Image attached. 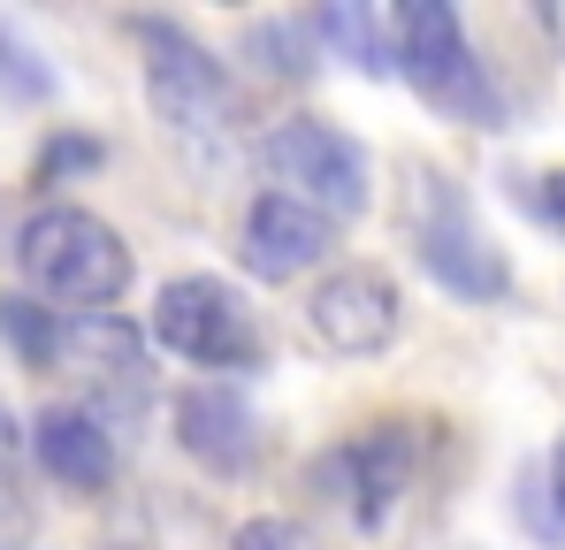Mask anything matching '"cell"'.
<instances>
[{
  "label": "cell",
  "mask_w": 565,
  "mask_h": 550,
  "mask_svg": "<svg viewBox=\"0 0 565 550\" xmlns=\"http://www.w3.org/2000/svg\"><path fill=\"white\" fill-rule=\"evenodd\" d=\"M15 268L39 298L70 306V314H107L130 290V253L122 237L85 214V207H39L15 230Z\"/></svg>",
  "instance_id": "1"
},
{
  "label": "cell",
  "mask_w": 565,
  "mask_h": 550,
  "mask_svg": "<svg viewBox=\"0 0 565 550\" xmlns=\"http://www.w3.org/2000/svg\"><path fill=\"white\" fill-rule=\"evenodd\" d=\"M390 31H397V77L420 92L428 107L459 115L473 130H497V123H504V92L489 85V70L473 62L459 8H444V0H405V8L390 15Z\"/></svg>",
  "instance_id": "2"
},
{
  "label": "cell",
  "mask_w": 565,
  "mask_h": 550,
  "mask_svg": "<svg viewBox=\"0 0 565 550\" xmlns=\"http://www.w3.org/2000/svg\"><path fill=\"white\" fill-rule=\"evenodd\" d=\"M130 39H138V54H146V99H153V115H161L177 138H214V130H230L237 85H230V70L191 39L184 23L138 15Z\"/></svg>",
  "instance_id": "3"
},
{
  "label": "cell",
  "mask_w": 565,
  "mask_h": 550,
  "mask_svg": "<svg viewBox=\"0 0 565 550\" xmlns=\"http://www.w3.org/2000/svg\"><path fill=\"white\" fill-rule=\"evenodd\" d=\"M260 169H268L290 199L321 207L329 222H352V214L367 207V183H375L367 146H360L352 130H337V123H313V115H290V123H276V130L260 138Z\"/></svg>",
  "instance_id": "4"
},
{
  "label": "cell",
  "mask_w": 565,
  "mask_h": 550,
  "mask_svg": "<svg viewBox=\"0 0 565 550\" xmlns=\"http://www.w3.org/2000/svg\"><path fill=\"white\" fill-rule=\"evenodd\" d=\"M153 337L191 367H245L260 360V321L222 275H177L153 298Z\"/></svg>",
  "instance_id": "5"
},
{
  "label": "cell",
  "mask_w": 565,
  "mask_h": 550,
  "mask_svg": "<svg viewBox=\"0 0 565 550\" xmlns=\"http://www.w3.org/2000/svg\"><path fill=\"white\" fill-rule=\"evenodd\" d=\"M413 466H420V444H413V429H397V421H382V429H360V436H344L337 452L313 466V489L329 497V505H344V520L360 528V536H375L382 520L397 512V497L413 489Z\"/></svg>",
  "instance_id": "6"
},
{
  "label": "cell",
  "mask_w": 565,
  "mask_h": 550,
  "mask_svg": "<svg viewBox=\"0 0 565 550\" xmlns=\"http://www.w3.org/2000/svg\"><path fill=\"white\" fill-rule=\"evenodd\" d=\"M420 268L436 275L451 298H504L512 290V261L473 230L467 199L451 191V177H428V191H420Z\"/></svg>",
  "instance_id": "7"
},
{
  "label": "cell",
  "mask_w": 565,
  "mask_h": 550,
  "mask_svg": "<svg viewBox=\"0 0 565 550\" xmlns=\"http://www.w3.org/2000/svg\"><path fill=\"white\" fill-rule=\"evenodd\" d=\"M62 367H77V382L93 390L107 413H138L153 398V360L146 337L115 314H70L62 321Z\"/></svg>",
  "instance_id": "8"
},
{
  "label": "cell",
  "mask_w": 565,
  "mask_h": 550,
  "mask_svg": "<svg viewBox=\"0 0 565 550\" xmlns=\"http://www.w3.org/2000/svg\"><path fill=\"white\" fill-rule=\"evenodd\" d=\"M397 321H405V298H397V283L382 268H337L313 283V298H306V329L329 345V352H382L390 337H397Z\"/></svg>",
  "instance_id": "9"
},
{
  "label": "cell",
  "mask_w": 565,
  "mask_h": 550,
  "mask_svg": "<svg viewBox=\"0 0 565 550\" xmlns=\"http://www.w3.org/2000/svg\"><path fill=\"white\" fill-rule=\"evenodd\" d=\"M329 237H337V222H329L321 207H306V199H290V191H260V199L245 207L237 261L260 275V283H290V275H306L329 253Z\"/></svg>",
  "instance_id": "10"
},
{
  "label": "cell",
  "mask_w": 565,
  "mask_h": 550,
  "mask_svg": "<svg viewBox=\"0 0 565 550\" xmlns=\"http://www.w3.org/2000/svg\"><path fill=\"white\" fill-rule=\"evenodd\" d=\"M177 444L214 474H245L260 458V421H253V398L230 390V382H191L177 398Z\"/></svg>",
  "instance_id": "11"
},
{
  "label": "cell",
  "mask_w": 565,
  "mask_h": 550,
  "mask_svg": "<svg viewBox=\"0 0 565 550\" xmlns=\"http://www.w3.org/2000/svg\"><path fill=\"white\" fill-rule=\"evenodd\" d=\"M31 452L39 466L62 482V489H107L115 482V436H107V421H99L93 405H46L39 421H31Z\"/></svg>",
  "instance_id": "12"
},
{
  "label": "cell",
  "mask_w": 565,
  "mask_h": 550,
  "mask_svg": "<svg viewBox=\"0 0 565 550\" xmlns=\"http://www.w3.org/2000/svg\"><path fill=\"white\" fill-rule=\"evenodd\" d=\"M313 46H337L367 77H397V31L375 8H313Z\"/></svg>",
  "instance_id": "13"
},
{
  "label": "cell",
  "mask_w": 565,
  "mask_h": 550,
  "mask_svg": "<svg viewBox=\"0 0 565 550\" xmlns=\"http://www.w3.org/2000/svg\"><path fill=\"white\" fill-rule=\"evenodd\" d=\"M245 54L268 77H306V62H313V15H268V23H253Z\"/></svg>",
  "instance_id": "14"
},
{
  "label": "cell",
  "mask_w": 565,
  "mask_h": 550,
  "mask_svg": "<svg viewBox=\"0 0 565 550\" xmlns=\"http://www.w3.org/2000/svg\"><path fill=\"white\" fill-rule=\"evenodd\" d=\"M0 337L15 345L23 367L62 360V321H54V306H39V298H0Z\"/></svg>",
  "instance_id": "15"
},
{
  "label": "cell",
  "mask_w": 565,
  "mask_h": 550,
  "mask_svg": "<svg viewBox=\"0 0 565 550\" xmlns=\"http://www.w3.org/2000/svg\"><path fill=\"white\" fill-rule=\"evenodd\" d=\"M0 99H15V107L54 99V70H46V54H39L15 23H0Z\"/></svg>",
  "instance_id": "16"
},
{
  "label": "cell",
  "mask_w": 565,
  "mask_h": 550,
  "mask_svg": "<svg viewBox=\"0 0 565 550\" xmlns=\"http://www.w3.org/2000/svg\"><path fill=\"white\" fill-rule=\"evenodd\" d=\"M230 550H321V543H313V536H306L298 520H282V512H268V520H245Z\"/></svg>",
  "instance_id": "17"
},
{
  "label": "cell",
  "mask_w": 565,
  "mask_h": 550,
  "mask_svg": "<svg viewBox=\"0 0 565 550\" xmlns=\"http://www.w3.org/2000/svg\"><path fill=\"white\" fill-rule=\"evenodd\" d=\"M77 169H99V138H54L39 154V183H62V177H77Z\"/></svg>",
  "instance_id": "18"
},
{
  "label": "cell",
  "mask_w": 565,
  "mask_h": 550,
  "mask_svg": "<svg viewBox=\"0 0 565 550\" xmlns=\"http://www.w3.org/2000/svg\"><path fill=\"white\" fill-rule=\"evenodd\" d=\"M535 214L565 230V169H551V177H535Z\"/></svg>",
  "instance_id": "19"
},
{
  "label": "cell",
  "mask_w": 565,
  "mask_h": 550,
  "mask_svg": "<svg viewBox=\"0 0 565 550\" xmlns=\"http://www.w3.org/2000/svg\"><path fill=\"white\" fill-rule=\"evenodd\" d=\"M15 444H23V429H15V413H8V405H0V474H8V466H15Z\"/></svg>",
  "instance_id": "20"
},
{
  "label": "cell",
  "mask_w": 565,
  "mask_h": 550,
  "mask_svg": "<svg viewBox=\"0 0 565 550\" xmlns=\"http://www.w3.org/2000/svg\"><path fill=\"white\" fill-rule=\"evenodd\" d=\"M543 474H551V497H558V528H565V444L551 452V466H543Z\"/></svg>",
  "instance_id": "21"
}]
</instances>
